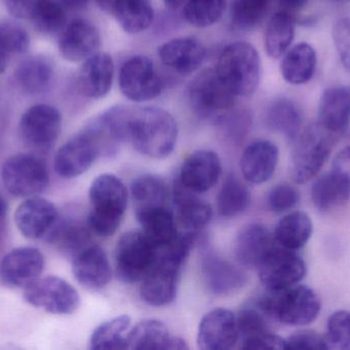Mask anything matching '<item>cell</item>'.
Here are the masks:
<instances>
[{
  "instance_id": "cell-14",
  "label": "cell",
  "mask_w": 350,
  "mask_h": 350,
  "mask_svg": "<svg viewBox=\"0 0 350 350\" xmlns=\"http://www.w3.org/2000/svg\"><path fill=\"white\" fill-rule=\"evenodd\" d=\"M100 156V146L83 129L57 150L53 166L55 173L62 178H77L88 172Z\"/></svg>"
},
{
  "instance_id": "cell-39",
  "label": "cell",
  "mask_w": 350,
  "mask_h": 350,
  "mask_svg": "<svg viewBox=\"0 0 350 350\" xmlns=\"http://www.w3.org/2000/svg\"><path fill=\"white\" fill-rule=\"evenodd\" d=\"M295 22L290 12L281 10L275 12L267 26L265 47L267 55L273 59L283 57L293 42Z\"/></svg>"
},
{
  "instance_id": "cell-26",
  "label": "cell",
  "mask_w": 350,
  "mask_h": 350,
  "mask_svg": "<svg viewBox=\"0 0 350 350\" xmlns=\"http://www.w3.org/2000/svg\"><path fill=\"white\" fill-rule=\"evenodd\" d=\"M114 72L112 57L98 51L85 60L80 68L77 77L78 90L85 98H104L112 88Z\"/></svg>"
},
{
  "instance_id": "cell-49",
  "label": "cell",
  "mask_w": 350,
  "mask_h": 350,
  "mask_svg": "<svg viewBox=\"0 0 350 350\" xmlns=\"http://www.w3.org/2000/svg\"><path fill=\"white\" fill-rule=\"evenodd\" d=\"M286 349H327L324 336L314 331L306 330L286 338Z\"/></svg>"
},
{
  "instance_id": "cell-52",
  "label": "cell",
  "mask_w": 350,
  "mask_h": 350,
  "mask_svg": "<svg viewBox=\"0 0 350 350\" xmlns=\"http://www.w3.org/2000/svg\"><path fill=\"white\" fill-rule=\"evenodd\" d=\"M333 170L342 175L350 186V147L341 150L333 162Z\"/></svg>"
},
{
  "instance_id": "cell-6",
  "label": "cell",
  "mask_w": 350,
  "mask_h": 350,
  "mask_svg": "<svg viewBox=\"0 0 350 350\" xmlns=\"http://www.w3.org/2000/svg\"><path fill=\"white\" fill-rule=\"evenodd\" d=\"M290 164L292 178L306 184L319 174L328 160L333 147L332 134L322 125H310L294 140Z\"/></svg>"
},
{
  "instance_id": "cell-47",
  "label": "cell",
  "mask_w": 350,
  "mask_h": 350,
  "mask_svg": "<svg viewBox=\"0 0 350 350\" xmlns=\"http://www.w3.org/2000/svg\"><path fill=\"white\" fill-rule=\"evenodd\" d=\"M300 193L289 184H279L269 191L267 205L275 214L291 211L299 203Z\"/></svg>"
},
{
  "instance_id": "cell-3",
  "label": "cell",
  "mask_w": 350,
  "mask_h": 350,
  "mask_svg": "<svg viewBox=\"0 0 350 350\" xmlns=\"http://www.w3.org/2000/svg\"><path fill=\"white\" fill-rule=\"evenodd\" d=\"M88 195L92 209L86 224L90 232L100 238L114 236L129 205V190L124 183L115 175H100L92 181Z\"/></svg>"
},
{
  "instance_id": "cell-32",
  "label": "cell",
  "mask_w": 350,
  "mask_h": 350,
  "mask_svg": "<svg viewBox=\"0 0 350 350\" xmlns=\"http://www.w3.org/2000/svg\"><path fill=\"white\" fill-rule=\"evenodd\" d=\"M317 53L314 47L306 42L298 43L288 49L281 64L282 76L294 86L306 84L316 72Z\"/></svg>"
},
{
  "instance_id": "cell-56",
  "label": "cell",
  "mask_w": 350,
  "mask_h": 350,
  "mask_svg": "<svg viewBox=\"0 0 350 350\" xmlns=\"http://www.w3.org/2000/svg\"><path fill=\"white\" fill-rule=\"evenodd\" d=\"M8 210V203H6L5 199L0 195V228L3 226L4 222H5Z\"/></svg>"
},
{
  "instance_id": "cell-37",
  "label": "cell",
  "mask_w": 350,
  "mask_h": 350,
  "mask_svg": "<svg viewBox=\"0 0 350 350\" xmlns=\"http://www.w3.org/2000/svg\"><path fill=\"white\" fill-rule=\"evenodd\" d=\"M92 234L86 223L82 224L74 220H57L47 236L49 242L61 252L73 258L80 251L92 244Z\"/></svg>"
},
{
  "instance_id": "cell-19",
  "label": "cell",
  "mask_w": 350,
  "mask_h": 350,
  "mask_svg": "<svg viewBox=\"0 0 350 350\" xmlns=\"http://www.w3.org/2000/svg\"><path fill=\"white\" fill-rule=\"evenodd\" d=\"M72 271L76 281L88 290L100 291L112 281L113 268L106 251L96 244L73 257Z\"/></svg>"
},
{
  "instance_id": "cell-8",
  "label": "cell",
  "mask_w": 350,
  "mask_h": 350,
  "mask_svg": "<svg viewBox=\"0 0 350 350\" xmlns=\"http://www.w3.org/2000/svg\"><path fill=\"white\" fill-rule=\"evenodd\" d=\"M187 98L193 112L203 118H224L236 103V96L224 86L215 68H207L193 77Z\"/></svg>"
},
{
  "instance_id": "cell-57",
  "label": "cell",
  "mask_w": 350,
  "mask_h": 350,
  "mask_svg": "<svg viewBox=\"0 0 350 350\" xmlns=\"http://www.w3.org/2000/svg\"><path fill=\"white\" fill-rule=\"evenodd\" d=\"M165 2L168 6H170V8H176L183 5V2H185V0H165Z\"/></svg>"
},
{
  "instance_id": "cell-15",
  "label": "cell",
  "mask_w": 350,
  "mask_h": 350,
  "mask_svg": "<svg viewBox=\"0 0 350 350\" xmlns=\"http://www.w3.org/2000/svg\"><path fill=\"white\" fill-rule=\"evenodd\" d=\"M240 340L238 322L234 312L214 308L202 318L197 333L198 347L202 350H228Z\"/></svg>"
},
{
  "instance_id": "cell-4",
  "label": "cell",
  "mask_w": 350,
  "mask_h": 350,
  "mask_svg": "<svg viewBox=\"0 0 350 350\" xmlns=\"http://www.w3.org/2000/svg\"><path fill=\"white\" fill-rule=\"evenodd\" d=\"M215 70L234 96H251L256 92L260 82V57L250 43L237 41L224 47Z\"/></svg>"
},
{
  "instance_id": "cell-27",
  "label": "cell",
  "mask_w": 350,
  "mask_h": 350,
  "mask_svg": "<svg viewBox=\"0 0 350 350\" xmlns=\"http://www.w3.org/2000/svg\"><path fill=\"white\" fill-rule=\"evenodd\" d=\"M129 349L185 350L189 349L185 339L176 336L161 321L145 320L129 330Z\"/></svg>"
},
{
  "instance_id": "cell-42",
  "label": "cell",
  "mask_w": 350,
  "mask_h": 350,
  "mask_svg": "<svg viewBox=\"0 0 350 350\" xmlns=\"http://www.w3.org/2000/svg\"><path fill=\"white\" fill-rule=\"evenodd\" d=\"M30 47L27 31L12 21H0V74L3 73L12 55H22Z\"/></svg>"
},
{
  "instance_id": "cell-25",
  "label": "cell",
  "mask_w": 350,
  "mask_h": 350,
  "mask_svg": "<svg viewBox=\"0 0 350 350\" xmlns=\"http://www.w3.org/2000/svg\"><path fill=\"white\" fill-rule=\"evenodd\" d=\"M279 162V148L269 140H257L245 148L241 172L247 182L263 184L271 180Z\"/></svg>"
},
{
  "instance_id": "cell-30",
  "label": "cell",
  "mask_w": 350,
  "mask_h": 350,
  "mask_svg": "<svg viewBox=\"0 0 350 350\" xmlns=\"http://www.w3.org/2000/svg\"><path fill=\"white\" fill-rule=\"evenodd\" d=\"M310 197L316 209L327 213L349 201L350 186L342 175L333 170L314 181Z\"/></svg>"
},
{
  "instance_id": "cell-16",
  "label": "cell",
  "mask_w": 350,
  "mask_h": 350,
  "mask_svg": "<svg viewBox=\"0 0 350 350\" xmlns=\"http://www.w3.org/2000/svg\"><path fill=\"white\" fill-rule=\"evenodd\" d=\"M45 258L38 249L21 247L10 251L0 262V279L8 288H26L39 279Z\"/></svg>"
},
{
  "instance_id": "cell-45",
  "label": "cell",
  "mask_w": 350,
  "mask_h": 350,
  "mask_svg": "<svg viewBox=\"0 0 350 350\" xmlns=\"http://www.w3.org/2000/svg\"><path fill=\"white\" fill-rule=\"evenodd\" d=\"M226 0H185L183 16L191 26L207 28L224 14Z\"/></svg>"
},
{
  "instance_id": "cell-31",
  "label": "cell",
  "mask_w": 350,
  "mask_h": 350,
  "mask_svg": "<svg viewBox=\"0 0 350 350\" xmlns=\"http://www.w3.org/2000/svg\"><path fill=\"white\" fill-rule=\"evenodd\" d=\"M53 78V63L42 55H31L23 60L14 72V79L18 88L30 95L45 92Z\"/></svg>"
},
{
  "instance_id": "cell-33",
  "label": "cell",
  "mask_w": 350,
  "mask_h": 350,
  "mask_svg": "<svg viewBox=\"0 0 350 350\" xmlns=\"http://www.w3.org/2000/svg\"><path fill=\"white\" fill-rule=\"evenodd\" d=\"M170 195L168 185L157 175H141L131 185V197L135 214L167 205Z\"/></svg>"
},
{
  "instance_id": "cell-38",
  "label": "cell",
  "mask_w": 350,
  "mask_h": 350,
  "mask_svg": "<svg viewBox=\"0 0 350 350\" xmlns=\"http://www.w3.org/2000/svg\"><path fill=\"white\" fill-rule=\"evenodd\" d=\"M269 129L293 142L301 132L302 114L299 107L289 99H279L271 103L265 112Z\"/></svg>"
},
{
  "instance_id": "cell-2",
  "label": "cell",
  "mask_w": 350,
  "mask_h": 350,
  "mask_svg": "<svg viewBox=\"0 0 350 350\" xmlns=\"http://www.w3.org/2000/svg\"><path fill=\"white\" fill-rule=\"evenodd\" d=\"M126 132L127 143L152 160L168 158L178 139L174 117L157 107L129 106Z\"/></svg>"
},
{
  "instance_id": "cell-50",
  "label": "cell",
  "mask_w": 350,
  "mask_h": 350,
  "mask_svg": "<svg viewBox=\"0 0 350 350\" xmlns=\"http://www.w3.org/2000/svg\"><path fill=\"white\" fill-rule=\"evenodd\" d=\"M240 347L243 349H286V339L269 332L256 338L241 341Z\"/></svg>"
},
{
  "instance_id": "cell-5",
  "label": "cell",
  "mask_w": 350,
  "mask_h": 350,
  "mask_svg": "<svg viewBox=\"0 0 350 350\" xmlns=\"http://www.w3.org/2000/svg\"><path fill=\"white\" fill-rule=\"evenodd\" d=\"M259 298L273 322L286 326L312 324L321 312L318 294L304 285H296L280 291H269Z\"/></svg>"
},
{
  "instance_id": "cell-51",
  "label": "cell",
  "mask_w": 350,
  "mask_h": 350,
  "mask_svg": "<svg viewBox=\"0 0 350 350\" xmlns=\"http://www.w3.org/2000/svg\"><path fill=\"white\" fill-rule=\"evenodd\" d=\"M39 0H4L6 8L14 16L30 18Z\"/></svg>"
},
{
  "instance_id": "cell-18",
  "label": "cell",
  "mask_w": 350,
  "mask_h": 350,
  "mask_svg": "<svg viewBox=\"0 0 350 350\" xmlns=\"http://www.w3.org/2000/svg\"><path fill=\"white\" fill-rule=\"evenodd\" d=\"M221 173V160L216 152L197 150L183 160L177 179L185 188L201 195L217 184Z\"/></svg>"
},
{
  "instance_id": "cell-36",
  "label": "cell",
  "mask_w": 350,
  "mask_h": 350,
  "mask_svg": "<svg viewBox=\"0 0 350 350\" xmlns=\"http://www.w3.org/2000/svg\"><path fill=\"white\" fill-rule=\"evenodd\" d=\"M111 16L125 32L137 34L151 26L154 10L151 0H116Z\"/></svg>"
},
{
  "instance_id": "cell-48",
  "label": "cell",
  "mask_w": 350,
  "mask_h": 350,
  "mask_svg": "<svg viewBox=\"0 0 350 350\" xmlns=\"http://www.w3.org/2000/svg\"><path fill=\"white\" fill-rule=\"evenodd\" d=\"M333 40L341 63L350 73V18L337 21L333 27Z\"/></svg>"
},
{
  "instance_id": "cell-43",
  "label": "cell",
  "mask_w": 350,
  "mask_h": 350,
  "mask_svg": "<svg viewBox=\"0 0 350 350\" xmlns=\"http://www.w3.org/2000/svg\"><path fill=\"white\" fill-rule=\"evenodd\" d=\"M67 12L59 0H39L29 20L43 34L59 33L66 26Z\"/></svg>"
},
{
  "instance_id": "cell-21",
  "label": "cell",
  "mask_w": 350,
  "mask_h": 350,
  "mask_svg": "<svg viewBox=\"0 0 350 350\" xmlns=\"http://www.w3.org/2000/svg\"><path fill=\"white\" fill-rule=\"evenodd\" d=\"M59 220V212L51 201L43 197H27L16 213L14 222L25 238L38 240L47 236Z\"/></svg>"
},
{
  "instance_id": "cell-9",
  "label": "cell",
  "mask_w": 350,
  "mask_h": 350,
  "mask_svg": "<svg viewBox=\"0 0 350 350\" xmlns=\"http://www.w3.org/2000/svg\"><path fill=\"white\" fill-rule=\"evenodd\" d=\"M1 178L8 192L18 197L40 195L49 185L46 164L33 154L10 156L2 166Z\"/></svg>"
},
{
  "instance_id": "cell-12",
  "label": "cell",
  "mask_w": 350,
  "mask_h": 350,
  "mask_svg": "<svg viewBox=\"0 0 350 350\" xmlns=\"http://www.w3.org/2000/svg\"><path fill=\"white\" fill-rule=\"evenodd\" d=\"M119 88L125 98L143 103L160 96L163 88L153 61L146 55H133L121 66Z\"/></svg>"
},
{
  "instance_id": "cell-34",
  "label": "cell",
  "mask_w": 350,
  "mask_h": 350,
  "mask_svg": "<svg viewBox=\"0 0 350 350\" xmlns=\"http://www.w3.org/2000/svg\"><path fill=\"white\" fill-rule=\"evenodd\" d=\"M312 219L304 212H292L284 216L273 232L275 242L282 248L297 251L304 248L312 238Z\"/></svg>"
},
{
  "instance_id": "cell-35",
  "label": "cell",
  "mask_w": 350,
  "mask_h": 350,
  "mask_svg": "<svg viewBox=\"0 0 350 350\" xmlns=\"http://www.w3.org/2000/svg\"><path fill=\"white\" fill-rule=\"evenodd\" d=\"M251 203V192L246 183L236 174L226 177L217 199L216 210L224 219H232L244 213Z\"/></svg>"
},
{
  "instance_id": "cell-10",
  "label": "cell",
  "mask_w": 350,
  "mask_h": 350,
  "mask_svg": "<svg viewBox=\"0 0 350 350\" xmlns=\"http://www.w3.org/2000/svg\"><path fill=\"white\" fill-rule=\"evenodd\" d=\"M24 299L33 308L57 316L75 314L81 303L77 290L59 277L37 279L25 288Z\"/></svg>"
},
{
  "instance_id": "cell-24",
  "label": "cell",
  "mask_w": 350,
  "mask_h": 350,
  "mask_svg": "<svg viewBox=\"0 0 350 350\" xmlns=\"http://www.w3.org/2000/svg\"><path fill=\"white\" fill-rule=\"evenodd\" d=\"M158 55L164 65L183 74L195 73L205 62V47L201 41L193 37L172 39L158 49Z\"/></svg>"
},
{
  "instance_id": "cell-13",
  "label": "cell",
  "mask_w": 350,
  "mask_h": 350,
  "mask_svg": "<svg viewBox=\"0 0 350 350\" xmlns=\"http://www.w3.org/2000/svg\"><path fill=\"white\" fill-rule=\"evenodd\" d=\"M259 279L269 291H280L298 285L306 277L308 268L296 251L275 247L261 261Z\"/></svg>"
},
{
  "instance_id": "cell-7",
  "label": "cell",
  "mask_w": 350,
  "mask_h": 350,
  "mask_svg": "<svg viewBox=\"0 0 350 350\" xmlns=\"http://www.w3.org/2000/svg\"><path fill=\"white\" fill-rule=\"evenodd\" d=\"M159 249L142 230L125 232L115 248V275L122 283H141L159 254Z\"/></svg>"
},
{
  "instance_id": "cell-28",
  "label": "cell",
  "mask_w": 350,
  "mask_h": 350,
  "mask_svg": "<svg viewBox=\"0 0 350 350\" xmlns=\"http://www.w3.org/2000/svg\"><path fill=\"white\" fill-rule=\"evenodd\" d=\"M320 125L332 134H341L350 125V88L336 86L325 90L319 105Z\"/></svg>"
},
{
  "instance_id": "cell-23",
  "label": "cell",
  "mask_w": 350,
  "mask_h": 350,
  "mask_svg": "<svg viewBox=\"0 0 350 350\" xmlns=\"http://www.w3.org/2000/svg\"><path fill=\"white\" fill-rule=\"evenodd\" d=\"M277 245L267 226L260 223L247 224L237 234L234 255L243 267L257 268Z\"/></svg>"
},
{
  "instance_id": "cell-53",
  "label": "cell",
  "mask_w": 350,
  "mask_h": 350,
  "mask_svg": "<svg viewBox=\"0 0 350 350\" xmlns=\"http://www.w3.org/2000/svg\"><path fill=\"white\" fill-rule=\"evenodd\" d=\"M278 1L283 10L291 14L293 10H301L308 3V0H278Z\"/></svg>"
},
{
  "instance_id": "cell-40",
  "label": "cell",
  "mask_w": 350,
  "mask_h": 350,
  "mask_svg": "<svg viewBox=\"0 0 350 350\" xmlns=\"http://www.w3.org/2000/svg\"><path fill=\"white\" fill-rule=\"evenodd\" d=\"M131 316H115L96 327L90 339V349H129V330L131 328Z\"/></svg>"
},
{
  "instance_id": "cell-20",
  "label": "cell",
  "mask_w": 350,
  "mask_h": 350,
  "mask_svg": "<svg viewBox=\"0 0 350 350\" xmlns=\"http://www.w3.org/2000/svg\"><path fill=\"white\" fill-rule=\"evenodd\" d=\"M100 45L98 28L83 18L74 20L59 32V53L64 59L73 63L85 61L98 53Z\"/></svg>"
},
{
  "instance_id": "cell-17",
  "label": "cell",
  "mask_w": 350,
  "mask_h": 350,
  "mask_svg": "<svg viewBox=\"0 0 350 350\" xmlns=\"http://www.w3.org/2000/svg\"><path fill=\"white\" fill-rule=\"evenodd\" d=\"M201 275L208 292L221 297L238 293L248 282L241 266L214 253H206L202 258Z\"/></svg>"
},
{
  "instance_id": "cell-22",
  "label": "cell",
  "mask_w": 350,
  "mask_h": 350,
  "mask_svg": "<svg viewBox=\"0 0 350 350\" xmlns=\"http://www.w3.org/2000/svg\"><path fill=\"white\" fill-rule=\"evenodd\" d=\"M172 203L177 225L185 232L199 234L213 218V209L210 203L198 193L185 188L178 179L175 181L172 190Z\"/></svg>"
},
{
  "instance_id": "cell-55",
  "label": "cell",
  "mask_w": 350,
  "mask_h": 350,
  "mask_svg": "<svg viewBox=\"0 0 350 350\" xmlns=\"http://www.w3.org/2000/svg\"><path fill=\"white\" fill-rule=\"evenodd\" d=\"M96 3L98 4L100 10H104L107 14H112L113 8H114L115 2L116 0H94Z\"/></svg>"
},
{
  "instance_id": "cell-46",
  "label": "cell",
  "mask_w": 350,
  "mask_h": 350,
  "mask_svg": "<svg viewBox=\"0 0 350 350\" xmlns=\"http://www.w3.org/2000/svg\"><path fill=\"white\" fill-rule=\"evenodd\" d=\"M327 349L350 350V312L338 310L331 314L324 336Z\"/></svg>"
},
{
  "instance_id": "cell-1",
  "label": "cell",
  "mask_w": 350,
  "mask_h": 350,
  "mask_svg": "<svg viewBox=\"0 0 350 350\" xmlns=\"http://www.w3.org/2000/svg\"><path fill=\"white\" fill-rule=\"evenodd\" d=\"M200 234L185 232L174 244L159 251L155 263L141 282V297L145 303L153 308L174 303L183 266Z\"/></svg>"
},
{
  "instance_id": "cell-29",
  "label": "cell",
  "mask_w": 350,
  "mask_h": 350,
  "mask_svg": "<svg viewBox=\"0 0 350 350\" xmlns=\"http://www.w3.org/2000/svg\"><path fill=\"white\" fill-rule=\"evenodd\" d=\"M142 232L159 250L174 244L179 236L174 212L168 205L135 214Z\"/></svg>"
},
{
  "instance_id": "cell-44",
  "label": "cell",
  "mask_w": 350,
  "mask_h": 350,
  "mask_svg": "<svg viewBox=\"0 0 350 350\" xmlns=\"http://www.w3.org/2000/svg\"><path fill=\"white\" fill-rule=\"evenodd\" d=\"M273 0H232V24L238 30L249 31L258 26L267 16Z\"/></svg>"
},
{
  "instance_id": "cell-41",
  "label": "cell",
  "mask_w": 350,
  "mask_h": 350,
  "mask_svg": "<svg viewBox=\"0 0 350 350\" xmlns=\"http://www.w3.org/2000/svg\"><path fill=\"white\" fill-rule=\"evenodd\" d=\"M237 322L240 333L239 343L273 332L271 327L273 318L267 314L259 298L249 300L240 308L237 314Z\"/></svg>"
},
{
  "instance_id": "cell-54",
  "label": "cell",
  "mask_w": 350,
  "mask_h": 350,
  "mask_svg": "<svg viewBox=\"0 0 350 350\" xmlns=\"http://www.w3.org/2000/svg\"><path fill=\"white\" fill-rule=\"evenodd\" d=\"M67 10H79L85 8L88 0H59Z\"/></svg>"
},
{
  "instance_id": "cell-11",
  "label": "cell",
  "mask_w": 350,
  "mask_h": 350,
  "mask_svg": "<svg viewBox=\"0 0 350 350\" xmlns=\"http://www.w3.org/2000/svg\"><path fill=\"white\" fill-rule=\"evenodd\" d=\"M62 131V115L55 107L37 104L25 111L18 125L21 140L35 151L53 147Z\"/></svg>"
}]
</instances>
